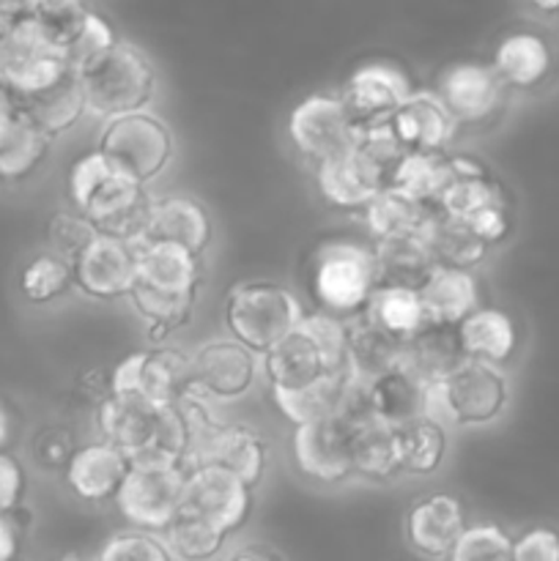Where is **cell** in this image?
I'll list each match as a JSON object with an SVG mask.
<instances>
[{"label":"cell","mask_w":559,"mask_h":561,"mask_svg":"<svg viewBox=\"0 0 559 561\" xmlns=\"http://www.w3.org/2000/svg\"><path fill=\"white\" fill-rule=\"evenodd\" d=\"M71 206L85 214L99 233L142 241L151 219L153 201L142 181L132 179L102 151L77 159L69 170Z\"/></svg>","instance_id":"obj_1"},{"label":"cell","mask_w":559,"mask_h":561,"mask_svg":"<svg viewBox=\"0 0 559 561\" xmlns=\"http://www.w3.org/2000/svg\"><path fill=\"white\" fill-rule=\"evenodd\" d=\"M96 422L102 438L124 449L129 463H184L190 453V431L175 403L110 392L96 405Z\"/></svg>","instance_id":"obj_2"},{"label":"cell","mask_w":559,"mask_h":561,"mask_svg":"<svg viewBox=\"0 0 559 561\" xmlns=\"http://www.w3.org/2000/svg\"><path fill=\"white\" fill-rule=\"evenodd\" d=\"M263 370L272 389H301L321 378H356L345 318L323 310L305 316L263 354Z\"/></svg>","instance_id":"obj_3"},{"label":"cell","mask_w":559,"mask_h":561,"mask_svg":"<svg viewBox=\"0 0 559 561\" xmlns=\"http://www.w3.org/2000/svg\"><path fill=\"white\" fill-rule=\"evenodd\" d=\"M378 272L373 244L332 239L321 244L307 266V288L323 312L354 318L365 312L367 299L376 290Z\"/></svg>","instance_id":"obj_4"},{"label":"cell","mask_w":559,"mask_h":561,"mask_svg":"<svg viewBox=\"0 0 559 561\" xmlns=\"http://www.w3.org/2000/svg\"><path fill=\"white\" fill-rule=\"evenodd\" d=\"M85 104L99 118L146 110L157 91V75L146 55L126 42H115L77 71Z\"/></svg>","instance_id":"obj_5"},{"label":"cell","mask_w":559,"mask_h":561,"mask_svg":"<svg viewBox=\"0 0 559 561\" xmlns=\"http://www.w3.org/2000/svg\"><path fill=\"white\" fill-rule=\"evenodd\" d=\"M305 318L299 299L288 288L266 279L230 288L225 301V323L239 343L255 354H266L274 343L296 329Z\"/></svg>","instance_id":"obj_6"},{"label":"cell","mask_w":559,"mask_h":561,"mask_svg":"<svg viewBox=\"0 0 559 561\" xmlns=\"http://www.w3.org/2000/svg\"><path fill=\"white\" fill-rule=\"evenodd\" d=\"M69 71L64 47L49 38L36 16L22 14L9 31L0 33V80L20 99L53 85Z\"/></svg>","instance_id":"obj_7"},{"label":"cell","mask_w":559,"mask_h":561,"mask_svg":"<svg viewBox=\"0 0 559 561\" xmlns=\"http://www.w3.org/2000/svg\"><path fill=\"white\" fill-rule=\"evenodd\" d=\"M186 474L190 469L184 463H129L115 493L126 524L162 535L181 513Z\"/></svg>","instance_id":"obj_8"},{"label":"cell","mask_w":559,"mask_h":561,"mask_svg":"<svg viewBox=\"0 0 559 561\" xmlns=\"http://www.w3.org/2000/svg\"><path fill=\"white\" fill-rule=\"evenodd\" d=\"M96 148L132 179L148 184L168 168L173 157V137L162 121L146 110H137V113L107 118Z\"/></svg>","instance_id":"obj_9"},{"label":"cell","mask_w":559,"mask_h":561,"mask_svg":"<svg viewBox=\"0 0 559 561\" xmlns=\"http://www.w3.org/2000/svg\"><path fill=\"white\" fill-rule=\"evenodd\" d=\"M438 403L455 425H486L502 414L507 403V381L499 365L466 359L447 381L427 389V409Z\"/></svg>","instance_id":"obj_10"},{"label":"cell","mask_w":559,"mask_h":561,"mask_svg":"<svg viewBox=\"0 0 559 561\" xmlns=\"http://www.w3.org/2000/svg\"><path fill=\"white\" fill-rule=\"evenodd\" d=\"M252 507H255L252 485L233 471L214 463H201L192 466L186 474L181 513H190L217 526L228 537L247 524Z\"/></svg>","instance_id":"obj_11"},{"label":"cell","mask_w":559,"mask_h":561,"mask_svg":"<svg viewBox=\"0 0 559 561\" xmlns=\"http://www.w3.org/2000/svg\"><path fill=\"white\" fill-rule=\"evenodd\" d=\"M288 135L296 151L305 153L312 162H321V159L354 148L360 126L351 121L340 96L310 93L290 110Z\"/></svg>","instance_id":"obj_12"},{"label":"cell","mask_w":559,"mask_h":561,"mask_svg":"<svg viewBox=\"0 0 559 561\" xmlns=\"http://www.w3.org/2000/svg\"><path fill=\"white\" fill-rule=\"evenodd\" d=\"M192 383L190 356L179 348L135 351L110 373V392L137 394L153 403H173Z\"/></svg>","instance_id":"obj_13"},{"label":"cell","mask_w":559,"mask_h":561,"mask_svg":"<svg viewBox=\"0 0 559 561\" xmlns=\"http://www.w3.org/2000/svg\"><path fill=\"white\" fill-rule=\"evenodd\" d=\"M140 241L96 233V239L71 261L75 283L91 299H121L129 296L137 283Z\"/></svg>","instance_id":"obj_14"},{"label":"cell","mask_w":559,"mask_h":561,"mask_svg":"<svg viewBox=\"0 0 559 561\" xmlns=\"http://www.w3.org/2000/svg\"><path fill=\"white\" fill-rule=\"evenodd\" d=\"M411 77L389 60H370L351 71L340 91V102L356 126L387 124L395 110L411 96Z\"/></svg>","instance_id":"obj_15"},{"label":"cell","mask_w":559,"mask_h":561,"mask_svg":"<svg viewBox=\"0 0 559 561\" xmlns=\"http://www.w3.org/2000/svg\"><path fill=\"white\" fill-rule=\"evenodd\" d=\"M294 460L301 474L334 485L354 474L351 463V427L343 416H321V420L294 425Z\"/></svg>","instance_id":"obj_16"},{"label":"cell","mask_w":559,"mask_h":561,"mask_svg":"<svg viewBox=\"0 0 559 561\" xmlns=\"http://www.w3.org/2000/svg\"><path fill=\"white\" fill-rule=\"evenodd\" d=\"M436 96L453 115L455 124H482L502 110L504 80L493 64H453L442 71Z\"/></svg>","instance_id":"obj_17"},{"label":"cell","mask_w":559,"mask_h":561,"mask_svg":"<svg viewBox=\"0 0 559 561\" xmlns=\"http://www.w3.org/2000/svg\"><path fill=\"white\" fill-rule=\"evenodd\" d=\"M192 383L212 400L241 398L255 381V351L239 340H212L190 356Z\"/></svg>","instance_id":"obj_18"},{"label":"cell","mask_w":559,"mask_h":561,"mask_svg":"<svg viewBox=\"0 0 559 561\" xmlns=\"http://www.w3.org/2000/svg\"><path fill=\"white\" fill-rule=\"evenodd\" d=\"M316 186L323 201L343 211H365L384 190V179L356 148L316 162Z\"/></svg>","instance_id":"obj_19"},{"label":"cell","mask_w":559,"mask_h":561,"mask_svg":"<svg viewBox=\"0 0 559 561\" xmlns=\"http://www.w3.org/2000/svg\"><path fill=\"white\" fill-rule=\"evenodd\" d=\"M464 529V507L458 499L447 493L420 499L406 515V540L427 559H449Z\"/></svg>","instance_id":"obj_20"},{"label":"cell","mask_w":559,"mask_h":561,"mask_svg":"<svg viewBox=\"0 0 559 561\" xmlns=\"http://www.w3.org/2000/svg\"><path fill=\"white\" fill-rule=\"evenodd\" d=\"M126 471H129V458L124 449L102 438L75 449L66 463V485L82 502H107L115 499Z\"/></svg>","instance_id":"obj_21"},{"label":"cell","mask_w":559,"mask_h":561,"mask_svg":"<svg viewBox=\"0 0 559 561\" xmlns=\"http://www.w3.org/2000/svg\"><path fill=\"white\" fill-rule=\"evenodd\" d=\"M201 463L223 466V469L233 471V474H239L241 480L255 488L261 482L263 469H266V447H263V438L252 427L223 425L219 422L208 433L206 442L195 449L186 469Z\"/></svg>","instance_id":"obj_22"},{"label":"cell","mask_w":559,"mask_h":561,"mask_svg":"<svg viewBox=\"0 0 559 561\" xmlns=\"http://www.w3.org/2000/svg\"><path fill=\"white\" fill-rule=\"evenodd\" d=\"M466 359L469 356L460 343L458 327H449V323L427 321L406 340L403 367L414 373L425 387H438L447 381Z\"/></svg>","instance_id":"obj_23"},{"label":"cell","mask_w":559,"mask_h":561,"mask_svg":"<svg viewBox=\"0 0 559 561\" xmlns=\"http://www.w3.org/2000/svg\"><path fill=\"white\" fill-rule=\"evenodd\" d=\"M389 126L409 151H444L458 124L436 93L411 91V96L395 110Z\"/></svg>","instance_id":"obj_24"},{"label":"cell","mask_w":559,"mask_h":561,"mask_svg":"<svg viewBox=\"0 0 559 561\" xmlns=\"http://www.w3.org/2000/svg\"><path fill=\"white\" fill-rule=\"evenodd\" d=\"M420 296L427 321L449 323V327H458L471 310L480 307V285L471 268L442 266V263H436L420 285Z\"/></svg>","instance_id":"obj_25"},{"label":"cell","mask_w":559,"mask_h":561,"mask_svg":"<svg viewBox=\"0 0 559 561\" xmlns=\"http://www.w3.org/2000/svg\"><path fill=\"white\" fill-rule=\"evenodd\" d=\"M142 241H173L201 255L212 241V217L192 197H159L151 206V219Z\"/></svg>","instance_id":"obj_26"},{"label":"cell","mask_w":559,"mask_h":561,"mask_svg":"<svg viewBox=\"0 0 559 561\" xmlns=\"http://www.w3.org/2000/svg\"><path fill=\"white\" fill-rule=\"evenodd\" d=\"M427 389L420 378L406 367L381 373L367 381V403L376 420L392 427L409 425L417 416L427 414Z\"/></svg>","instance_id":"obj_27"},{"label":"cell","mask_w":559,"mask_h":561,"mask_svg":"<svg viewBox=\"0 0 559 561\" xmlns=\"http://www.w3.org/2000/svg\"><path fill=\"white\" fill-rule=\"evenodd\" d=\"M137 283L173 294H197L201 283L197 255L173 241H140Z\"/></svg>","instance_id":"obj_28"},{"label":"cell","mask_w":559,"mask_h":561,"mask_svg":"<svg viewBox=\"0 0 559 561\" xmlns=\"http://www.w3.org/2000/svg\"><path fill=\"white\" fill-rule=\"evenodd\" d=\"M345 332H349V354L356 378L370 381V378L381 376V373L403 367L406 340L373 323L367 316L360 312V316L349 318Z\"/></svg>","instance_id":"obj_29"},{"label":"cell","mask_w":559,"mask_h":561,"mask_svg":"<svg viewBox=\"0 0 559 561\" xmlns=\"http://www.w3.org/2000/svg\"><path fill=\"white\" fill-rule=\"evenodd\" d=\"M370 244L373 255H376L378 283L420 288L436 266V257H433L425 233L389 236V239H376Z\"/></svg>","instance_id":"obj_30"},{"label":"cell","mask_w":559,"mask_h":561,"mask_svg":"<svg viewBox=\"0 0 559 561\" xmlns=\"http://www.w3.org/2000/svg\"><path fill=\"white\" fill-rule=\"evenodd\" d=\"M20 107L49 137H58L64 131H69L88 113L85 93H82L77 71H69L58 82L31 93V96H22Z\"/></svg>","instance_id":"obj_31"},{"label":"cell","mask_w":559,"mask_h":561,"mask_svg":"<svg viewBox=\"0 0 559 561\" xmlns=\"http://www.w3.org/2000/svg\"><path fill=\"white\" fill-rule=\"evenodd\" d=\"M351 463L354 474L367 480H392L403 471L400 463L398 427L367 416V420L351 425Z\"/></svg>","instance_id":"obj_32"},{"label":"cell","mask_w":559,"mask_h":561,"mask_svg":"<svg viewBox=\"0 0 559 561\" xmlns=\"http://www.w3.org/2000/svg\"><path fill=\"white\" fill-rule=\"evenodd\" d=\"M460 343L469 359L504 365L518 348V329L513 318L493 307H477L458 323Z\"/></svg>","instance_id":"obj_33"},{"label":"cell","mask_w":559,"mask_h":561,"mask_svg":"<svg viewBox=\"0 0 559 561\" xmlns=\"http://www.w3.org/2000/svg\"><path fill=\"white\" fill-rule=\"evenodd\" d=\"M49 140L53 137L38 129L20 107V113L0 129V181L16 184L36 173L47 157Z\"/></svg>","instance_id":"obj_34"},{"label":"cell","mask_w":559,"mask_h":561,"mask_svg":"<svg viewBox=\"0 0 559 561\" xmlns=\"http://www.w3.org/2000/svg\"><path fill=\"white\" fill-rule=\"evenodd\" d=\"M493 69L513 88H535L551 71V47L535 33H510L493 53Z\"/></svg>","instance_id":"obj_35"},{"label":"cell","mask_w":559,"mask_h":561,"mask_svg":"<svg viewBox=\"0 0 559 561\" xmlns=\"http://www.w3.org/2000/svg\"><path fill=\"white\" fill-rule=\"evenodd\" d=\"M455 175V159L444 151H409L400 159L389 186L425 206H438Z\"/></svg>","instance_id":"obj_36"},{"label":"cell","mask_w":559,"mask_h":561,"mask_svg":"<svg viewBox=\"0 0 559 561\" xmlns=\"http://www.w3.org/2000/svg\"><path fill=\"white\" fill-rule=\"evenodd\" d=\"M436 211V206L417 203L414 197L403 192L384 186L376 197L365 206V225L370 239H389V236L425 233L427 219Z\"/></svg>","instance_id":"obj_37"},{"label":"cell","mask_w":559,"mask_h":561,"mask_svg":"<svg viewBox=\"0 0 559 561\" xmlns=\"http://www.w3.org/2000/svg\"><path fill=\"white\" fill-rule=\"evenodd\" d=\"M362 316L403 340H409L417 329L427 323L420 288H409V285L378 283Z\"/></svg>","instance_id":"obj_38"},{"label":"cell","mask_w":559,"mask_h":561,"mask_svg":"<svg viewBox=\"0 0 559 561\" xmlns=\"http://www.w3.org/2000/svg\"><path fill=\"white\" fill-rule=\"evenodd\" d=\"M425 239L431 244L433 257L442 266H458V268H475L477 263L486 257L488 244L464 222V219H455L449 214H444L436 206V211L431 214L425 228Z\"/></svg>","instance_id":"obj_39"},{"label":"cell","mask_w":559,"mask_h":561,"mask_svg":"<svg viewBox=\"0 0 559 561\" xmlns=\"http://www.w3.org/2000/svg\"><path fill=\"white\" fill-rule=\"evenodd\" d=\"M356 378H321L301 389H272L280 414L294 425L340 414L349 387Z\"/></svg>","instance_id":"obj_40"},{"label":"cell","mask_w":559,"mask_h":561,"mask_svg":"<svg viewBox=\"0 0 559 561\" xmlns=\"http://www.w3.org/2000/svg\"><path fill=\"white\" fill-rule=\"evenodd\" d=\"M129 299L148 321L146 334L151 343H164L175 329L190 321L195 310V294H173V290H159L142 283H135Z\"/></svg>","instance_id":"obj_41"},{"label":"cell","mask_w":559,"mask_h":561,"mask_svg":"<svg viewBox=\"0 0 559 561\" xmlns=\"http://www.w3.org/2000/svg\"><path fill=\"white\" fill-rule=\"evenodd\" d=\"M400 463L411 474H431L442 466L447 453V433L436 416L425 414L411 420L409 425L398 427Z\"/></svg>","instance_id":"obj_42"},{"label":"cell","mask_w":559,"mask_h":561,"mask_svg":"<svg viewBox=\"0 0 559 561\" xmlns=\"http://www.w3.org/2000/svg\"><path fill=\"white\" fill-rule=\"evenodd\" d=\"M71 283H75L71 263L60 257L58 252H42V255L31 257L22 268L20 294L31 305H49L58 296H64Z\"/></svg>","instance_id":"obj_43"},{"label":"cell","mask_w":559,"mask_h":561,"mask_svg":"<svg viewBox=\"0 0 559 561\" xmlns=\"http://www.w3.org/2000/svg\"><path fill=\"white\" fill-rule=\"evenodd\" d=\"M162 540L173 559H214L223 551L228 535L195 515L179 513L173 524L162 531Z\"/></svg>","instance_id":"obj_44"},{"label":"cell","mask_w":559,"mask_h":561,"mask_svg":"<svg viewBox=\"0 0 559 561\" xmlns=\"http://www.w3.org/2000/svg\"><path fill=\"white\" fill-rule=\"evenodd\" d=\"M354 148L373 164V168H376V173L381 175L387 186L389 181H392V173L398 170L400 159L409 153V148H406L403 142H400V137L392 131L389 121L376 126H360Z\"/></svg>","instance_id":"obj_45"},{"label":"cell","mask_w":559,"mask_h":561,"mask_svg":"<svg viewBox=\"0 0 559 561\" xmlns=\"http://www.w3.org/2000/svg\"><path fill=\"white\" fill-rule=\"evenodd\" d=\"M115 42H118V38H115L110 22L104 20V16L88 11L85 20L77 25V31L71 33L69 42L64 44V53H66V58H69L71 71H80L82 66L91 64L96 55H102L104 49L113 47Z\"/></svg>","instance_id":"obj_46"},{"label":"cell","mask_w":559,"mask_h":561,"mask_svg":"<svg viewBox=\"0 0 559 561\" xmlns=\"http://www.w3.org/2000/svg\"><path fill=\"white\" fill-rule=\"evenodd\" d=\"M453 561H475V559H513V540L507 531L497 524L466 526L455 542Z\"/></svg>","instance_id":"obj_47"},{"label":"cell","mask_w":559,"mask_h":561,"mask_svg":"<svg viewBox=\"0 0 559 561\" xmlns=\"http://www.w3.org/2000/svg\"><path fill=\"white\" fill-rule=\"evenodd\" d=\"M25 9L60 47L88 14L85 0H25Z\"/></svg>","instance_id":"obj_48"},{"label":"cell","mask_w":559,"mask_h":561,"mask_svg":"<svg viewBox=\"0 0 559 561\" xmlns=\"http://www.w3.org/2000/svg\"><path fill=\"white\" fill-rule=\"evenodd\" d=\"M99 559L104 561H124V559H135V561H168L173 559L170 548L164 546L162 537H157V531L148 529H132L118 531L107 540V546L99 551Z\"/></svg>","instance_id":"obj_49"},{"label":"cell","mask_w":559,"mask_h":561,"mask_svg":"<svg viewBox=\"0 0 559 561\" xmlns=\"http://www.w3.org/2000/svg\"><path fill=\"white\" fill-rule=\"evenodd\" d=\"M96 233H99L96 225H93L85 214L77 211V208L75 211L55 214V217L49 219V228H47L53 252H58V255L66 257L69 263L75 261V257L80 255L93 239H96Z\"/></svg>","instance_id":"obj_50"},{"label":"cell","mask_w":559,"mask_h":561,"mask_svg":"<svg viewBox=\"0 0 559 561\" xmlns=\"http://www.w3.org/2000/svg\"><path fill=\"white\" fill-rule=\"evenodd\" d=\"M515 561H559V531L535 526L513 540Z\"/></svg>","instance_id":"obj_51"},{"label":"cell","mask_w":559,"mask_h":561,"mask_svg":"<svg viewBox=\"0 0 559 561\" xmlns=\"http://www.w3.org/2000/svg\"><path fill=\"white\" fill-rule=\"evenodd\" d=\"M22 493H25V471L14 455L0 449V513L20 507Z\"/></svg>","instance_id":"obj_52"},{"label":"cell","mask_w":559,"mask_h":561,"mask_svg":"<svg viewBox=\"0 0 559 561\" xmlns=\"http://www.w3.org/2000/svg\"><path fill=\"white\" fill-rule=\"evenodd\" d=\"M75 442H71L69 433L64 427H49L47 433H42V438L36 442V458L38 463L47 466V469H60L69 463V458L75 455Z\"/></svg>","instance_id":"obj_53"},{"label":"cell","mask_w":559,"mask_h":561,"mask_svg":"<svg viewBox=\"0 0 559 561\" xmlns=\"http://www.w3.org/2000/svg\"><path fill=\"white\" fill-rule=\"evenodd\" d=\"M25 515L20 507L0 513V561H9L20 553V540L25 535Z\"/></svg>","instance_id":"obj_54"},{"label":"cell","mask_w":559,"mask_h":561,"mask_svg":"<svg viewBox=\"0 0 559 561\" xmlns=\"http://www.w3.org/2000/svg\"><path fill=\"white\" fill-rule=\"evenodd\" d=\"M20 113V96L0 80V129Z\"/></svg>","instance_id":"obj_55"},{"label":"cell","mask_w":559,"mask_h":561,"mask_svg":"<svg viewBox=\"0 0 559 561\" xmlns=\"http://www.w3.org/2000/svg\"><path fill=\"white\" fill-rule=\"evenodd\" d=\"M22 14H27L25 0H0V33L9 31Z\"/></svg>","instance_id":"obj_56"},{"label":"cell","mask_w":559,"mask_h":561,"mask_svg":"<svg viewBox=\"0 0 559 561\" xmlns=\"http://www.w3.org/2000/svg\"><path fill=\"white\" fill-rule=\"evenodd\" d=\"M11 442V420H9V411L0 405V449L9 447Z\"/></svg>","instance_id":"obj_57"},{"label":"cell","mask_w":559,"mask_h":561,"mask_svg":"<svg viewBox=\"0 0 559 561\" xmlns=\"http://www.w3.org/2000/svg\"><path fill=\"white\" fill-rule=\"evenodd\" d=\"M529 3L543 14H557L559 11V0H529Z\"/></svg>","instance_id":"obj_58"}]
</instances>
